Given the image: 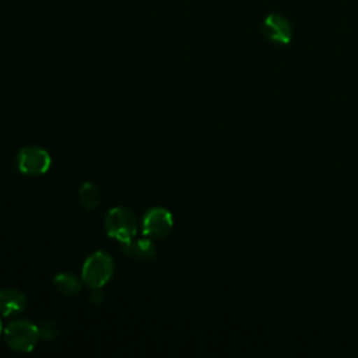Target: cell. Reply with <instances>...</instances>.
<instances>
[{"label": "cell", "mask_w": 358, "mask_h": 358, "mask_svg": "<svg viewBox=\"0 0 358 358\" xmlns=\"http://www.w3.org/2000/svg\"><path fill=\"white\" fill-rule=\"evenodd\" d=\"M115 263L110 255L98 250L87 257L83 264L81 278L90 288H102L113 275Z\"/></svg>", "instance_id": "cell-1"}, {"label": "cell", "mask_w": 358, "mask_h": 358, "mask_svg": "<svg viewBox=\"0 0 358 358\" xmlns=\"http://www.w3.org/2000/svg\"><path fill=\"white\" fill-rule=\"evenodd\" d=\"M3 337L13 351L29 352L39 338V327L28 320H15L4 329Z\"/></svg>", "instance_id": "cell-2"}, {"label": "cell", "mask_w": 358, "mask_h": 358, "mask_svg": "<svg viewBox=\"0 0 358 358\" xmlns=\"http://www.w3.org/2000/svg\"><path fill=\"white\" fill-rule=\"evenodd\" d=\"M1 330H3V327H1V320H0V334H1Z\"/></svg>", "instance_id": "cell-13"}, {"label": "cell", "mask_w": 358, "mask_h": 358, "mask_svg": "<svg viewBox=\"0 0 358 358\" xmlns=\"http://www.w3.org/2000/svg\"><path fill=\"white\" fill-rule=\"evenodd\" d=\"M27 306L25 295L17 288L0 291V313L6 317L21 313Z\"/></svg>", "instance_id": "cell-7"}, {"label": "cell", "mask_w": 358, "mask_h": 358, "mask_svg": "<svg viewBox=\"0 0 358 358\" xmlns=\"http://www.w3.org/2000/svg\"><path fill=\"white\" fill-rule=\"evenodd\" d=\"M262 29H263V35L274 43L285 45L292 38V28L289 21L285 17L278 14L267 15L263 21Z\"/></svg>", "instance_id": "cell-6"}, {"label": "cell", "mask_w": 358, "mask_h": 358, "mask_svg": "<svg viewBox=\"0 0 358 358\" xmlns=\"http://www.w3.org/2000/svg\"><path fill=\"white\" fill-rule=\"evenodd\" d=\"M105 229L110 238L127 243L137 234V220L129 208L115 207L105 217Z\"/></svg>", "instance_id": "cell-3"}, {"label": "cell", "mask_w": 358, "mask_h": 358, "mask_svg": "<svg viewBox=\"0 0 358 358\" xmlns=\"http://www.w3.org/2000/svg\"><path fill=\"white\" fill-rule=\"evenodd\" d=\"M53 287L62 295L76 296L81 291V281L70 273H60L55 275Z\"/></svg>", "instance_id": "cell-9"}, {"label": "cell", "mask_w": 358, "mask_h": 358, "mask_svg": "<svg viewBox=\"0 0 358 358\" xmlns=\"http://www.w3.org/2000/svg\"><path fill=\"white\" fill-rule=\"evenodd\" d=\"M173 218L166 208L155 207L147 211L143 218V234L150 238H162L171 232Z\"/></svg>", "instance_id": "cell-5"}, {"label": "cell", "mask_w": 358, "mask_h": 358, "mask_svg": "<svg viewBox=\"0 0 358 358\" xmlns=\"http://www.w3.org/2000/svg\"><path fill=\"white\" fill-rule=\"evenodd\" d=\"M50 164L52 159L49 152L36 145L24 147L17 154V166L20 172L25 175H42L50 168Z\"/></svg>", "instance_id": "cell-4"}, {"label": "cell", "mask_w": 358, "mask_h": 358, "mask_svg": "<svg viewBox=\"0 0 358 358\" xmlns=\"http://www.w3.org/2000/svg\"><path fill=\"white\" fill-rule=\"evenodd\" d=\"M90 301L95 305L101 303L103 301V292L101 291V288H91V292H90Z\"/></svg>", "instance_id": "cell-12"}, {"label": "cell", "mask_w": 358, "mask_h": 358, "mask_svg": "<svg viewBox=\"0 0 358 358\" xmlns=\"http://www.w3.org/2000/svg\"><path fill=\"white\" fill-rule=\"evenodd\" d=\"M78 199H80V203L84 208L92 210V208L98 207V204L101 201V194H99V190L96 189L95 185L87 182V183H83L80 186Z\"/></svg>", "instance_id": "cell-10"}, {"label": "cell", "mask_w": 358, "mask_h": 358, "mask_svg": "<svg viewBox=\"0 0 358 358\" xmlns=\"http://www.w3.org/2000/svg\"><path fill=\"white\" fill-rule=\"evenodd\" d=\"M57 336V327L55 323H43L41 327H39V337L45 338V340H53L56 338Z\"/></svg>", "instance_id": "cell-11"}, {"label": "cell", "mask_w": 358, "mask_h": 358, "mask_svg": "<svg viewBox=\"0 0 358 358\" xmlns=\"http://www.w3.org/2000/svg\"><path fill=\"white\" fill-rule=\"evenodd\" d=\"M122 249L126 256L138 259V260H144V262L152 260L157 255L155 245L148 239H140V241H134V242L131 239L127 243H122Z\"/></svg>", "instance_id": "cell-8"}]
</instances>
